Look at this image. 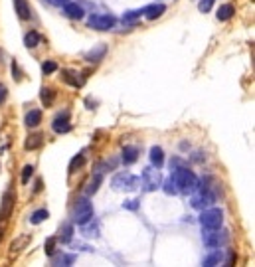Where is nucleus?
<instances>
[{"label": "nucleus", "instance_id": "obj_1", "mask_svg": "<svg viewBox=\"0 0 255 267\" xmlns=\"http://www.w3.org/2000/svg\"><path fill=\"white\" fill-rule=\"evenodd\" d=\"M174 184H176V190L178 192H184V194H192L194 190H198V178L192 170L188 169H176L174 174Z\"/></svg>", "mask_w": 255, "mask_h": 267}, {"label": "nucleus", "instance_id": "obj_2", "mask_svg": "<svg viewBox=\"0 0 255 267\" xmlns=\"http://www.w3.org/2000/svg\"><path fill=\"white\" fill-rule=\"evenodd\" d=\"M139 182H140V178H137L135 174L119 172V174L113 176L111 186H113V190H119V192H133V190L139 188Z\"/></svg>", "mask_w": 255, "mask_h": 267}, {"label": "nucleus", "instance_id": "obj_3", "mask_svg": "<svg viewBox=\"0 0 255 267\" xmlns=\"http://www.w3.org/2000/svg\"><path fill=\"white\" fill-rule=\"evenodd\" d=\"M200 224L204 230H220L224 224V214L218 208H210V210H204L202 216H200Z\"/></svg>", "mask_w": 255, "mask_h": 267}, {"label": "nucleus", "instance_id": "obj_4", "mask_svg": "<svg viewBox=\"0 0 255 267\" xmlns=\"http://www.w3.org/2000/svg\"><path fill=\"white\" fill-rule=\"evenodd\" d=\"M93 218V206L87 198H81L73 206V222L75 224H87Z\"/></svg>", "mask_w": 255, "mask_h": 267}, {"label": "nucleus", "instance_id": "obj_5", "mask_svg": "<svg viewBox=\"0 0 255 267\" xmlns=\"http://www.w3.org/2000/svg\"><path fill=\"white\" fill-rule=\"evenodd\" d=\"M162 184V174L159 169H152V167H146L142 170V188L146 192H152V190H157L161 188Z\"/></svg>", "mask_w": 255, "mask_h": 267}, {"label": "nucleus", "instance_id": "obj_6", "mask_svg": "<svg viewBox=\"0 0 255 267\" xmlns=\"http://www.w3.org/2000/svg\"><path fill=\"white\" fill-rule=\"evenodd\" d=\"M202 240H204V245H208V247H220V245H226L230 236L228 232H218L216 230H206L202 234Z\"/></svg>", "mask_w": 255, "mask_h": 267}, {"label": "nucleus", "instance_id": "obj_7", "mask_svg": "<svg viewBox=\"0 0 255 267\" xmlns=\"http://www.w3.org/2000/svg\"><path fill=\"white\" fill-rule=\"evenodd\" d=\"M89 28H95V30H111L115 26V18L111 14H93L89 20H87Z\"/></svg>", "mask_w": 255, "mask_h": 267}, {"label": "nucleus", "instance_id": "obj_8", "mask_svg": "<svg viewBox=\"0 0 255 267\" xmlns=\"http://www.w3.org/2000/svg\"><path fill=\"white\" fill-rule=\"evenodd\" d=\"M216 202V196L210 192V190H200L198 194L192 196V206L196 210H204V208H208Z\"/></svg>", "mask_w": 255, "mask_h": 267}, {"label": "nucleus", "instance_id": "obj_9", "mask_svg": "<svg viewBox=\"0 0 255 267\" xmlns=\"http://www.w3.org/2000/svg\"><path fill=\"white\" fill-rule=\"evenodd\" d=\"M12 206H14V194L8 190V192H4V196H2V208H0V218H2V220H8V218H10V214H12Z\"/></svg>", "mask_w": 255, "mask_h": 267}, {"label": "nucleus", "instance_id": "obj_10", "mask_svg": "<svg viewBox=\"0 0 255 267\" xmlns=\"http://www.w3.org/2000/svg\"><path fill=\"white\" fill-rule=\"evenodd\" d=\"M52 129H54L56 133H68V131L71 129V125H70V113L64 111L62 115H58V117L54 119V123H52Z\"/></svg>", "mask_w": 255, "mask_h": 267}, {"label": "nucleus", "instance_id": "obj_11", "mask_svg": "<svg viewBox=\"0 0 255 267\" xmlns=\"http://www.w3.org/2000/svg\"><path fill=\"white\" fill-rule=\"evenodd\" d=\"M164 12H166V6H164V4H148L146 8H142V14H144L148 20H157V18H161Z\"/></svg>", "mask_w": 255, "mask_h": 267}, {"label": "nucleus", "instance_id": "obj_12", "mask_svg": "<svg viewBox=\"0 0 255 267\" xmlns=\"http://www.w3.org/2000/svg\"><path fill=\"white\" fill-rule=\"evenodd\" d=\"M64 12L71 20H81L83 18V8L79 4H75V2H66L64 4Z\"/></svg>", "mask_w": 255, "mask_h": 267}, {"label": "nucleus", "instance_id": "obj_13", "mask_svg": "<svg viewBox=\"0 0 255 267\" xmlns=\"http://www.w3.org/2000/svg\"><path fill=\"white\" fill-rule=\"evenodd\" d=\"M121 158H123V163H125V165H133V163H137V158H139V148H137V146H125V148H123Z\"/></svg>", "mask_w": 255, "mask_h": 267}, {"label": "nucleus", "instance_id": "obj_14", "mask_svg": "<svg viewBox=\"0 0 255 267\" xmlns=\"http://www.w3.org/2000/svg\"><path fill=\"white\" fill-rule=\"evenodd\" d=\"M14 8H16V14H18L22 20H28V18L32 16L30 4L26 2V0H14Z\"/></svg>", "mask_w": 255, "mask_h": 267}, {"label": "nucleus", "instance_id": "obj_15", "mask_svg": "<svg viewBox=\"0 0 255 267\" xmlns=\"http://www.w3.org/2000/svg\"><path fill=\"white\" fill-rule=\"evenodd\" d=\"M150 163L155 165L157 169L162 167V163H164V152H162L161 146H152V148H150Z\"/></svg>", "mask_w": 255, "mask_h": 267}, {"label": "nucleus", "instance_id": "obj_16", "mask_svg": "<svg viewBox=\"0 0 255 267\" xmlns=\"http://www.w3.org/2000/svg\"><path fill=\"white\" fill-rule=\"evenodd\" d=\"M105 51H107V48H105L103 44H101V46H97L95 49H91V51L87 53V56H85V60H87V62H99L101 58L105 56Z\"/></svg>", "mask_w": 255, "mask_h": 267}, {"label": "nucleus", "instance_id": "obj_17", "mask_svg": "<svg viewBox=\"0 0 255 267\" xmlns=\"http://www.w3.org/2000/svg\"><path fill=\"white\" fill-rule=\"evenodd\" d=\"M24 121H26V125H28V127H38V125L42 123V111H38V109L28 111Z\"/></svg>", "mask_w": 255, "mask_h": 267}, {"label": "nucleus", "instance_id": "obj_18", "mask_svg": "<svg viewBox=\"0 0 255 267\" xmlns=\"http://www.w3.org/2000/svg\"><path fill=\"white\" fill-rule=\"evenodd\" d=\"M40 99H42V103L46 105V107H49L54 103V99H56V91L52 89V87H44L42 91H40Z\"/></svg>", "mask_w": 255, "mask_h": 267}, {"label": "nucleus", "instance_id": "obj_19", "mask_svg": "<svg viewBox=\"0 0 255 267\" xmlns=\"http://www.w3.org/2000/svg\"><path fill=\"white\" fill-rule=\"evenodd\" d=\"M71 238H73V226L71 224H64L60 228V240H62V243L71 242Z\"/></svg>", "mask_w": 255, "mask_h": 267}, {"label": "nucleus", "instance_id": "obj_20", "mask_svg": "<svg viewBox=\"0 0 255 267\" xmlns=\"http://www.w3.org/2000/svg\"><path fill=\"white\" fill-rule=\"evenodd\" d=\"M222 251H214V253H210L208 257H204V265L206 267H214V265H220L222 263Z\"/></svg>", "mask_w": 255, "mask_h": 267}, {"label": "nucleus", "instance_id": "obj_21", "mask_svg": "<svg viewBox=\"0 0 255 267\" xmlns=\"http://www.w3.org/2000/svg\"><path fill=\"white\" fill-rule=\"evenodd\" d=\"M233 12H235V8H233L232 4H224V6L220 8V12H218V20H220V22H226V20H230V18L233 16Z\"/></svg>", "mask_w": 255, "mask_h": 267}, {"label": "nucleus", "instance_id": "obj_22", "mask_svg": "<svg viewBox=\"0 0 255 267\" xmlns=\"http://www.w3.org/2000/svg\"><path fill=\"white\" fill-rule=\"evenodd\" d=\"M47 218H49V212L42 208V210H36V212L32 214V216H30V222H32V224H42V222L47 220Z\"/></svg>", "mask_w": 255, "mask_h": 267}, {"label": "nucleus", "instance_id": "obj_23", "mask_svg": "<svg viewBox=\"0 0 255 267\" xmlns=\"http://www.w3.org/2000/svg\"><path fill=\"white\" fill-rule=\"evenodd\" d=\"M40 42H42V36H40L38 32H28V34H26V38H24L26 48H36Z\"/></svg>", "mask_w": 255, "mask_h": 267}, {"label": "nucleus", "instance_id": "obj_24", "mask_svg": "<svg viewBox=\"0 0 255 267\" xmlns=\"http://www.w3.org/2000/svg\"><path fill=\"white\" fill-rule=\"evenodd\" d=\"M64 81L66 83H70V85H73V87H81L83 85V81L77 77V73H73V72H64Z\"/></svg>", "mask_w": 255, "mask_h": 267}, {"label": "nucleus", "instance_id": "obj_25", "mask_svg": "<svg viewBox=\"0 0 255 267\" xmlns=\"http://www.w3.org/2000/svg\"><path fill=\"white\" fill-rule=\"evenodd\" d=\"M83 165H85V154L81 152V154H77V156H73V158H71V163H70V172L79 170Z\"/></svg>", "mask_w": 255, "mask_h": 267}, {"label": "nucleus", "instance_id": "obj_26", "mask_svg": "<svg viewBox=\"0 0 255 267\" xmlns=\"http://www.w3.org/2000/svg\"><path fill=\"white\" fill-rule=\"evenodd\" d=\"M140 16H142V10H129V12L123 14V22H125V24H131V22L139 20Z\"/></svg>", "mask_w": 255, "mask_h": 267}, {"label": "nucleus", "instance_id": "obj_27", "mask_svg": "<svg viewBox=\"0 0 255 267\" xmlns=\"http://www.w3.org/2000/svg\"><path fill=\"white\" fill-rule=\"evenodd\" d=\"M42 145V135H32V137H28V141H26V148L28 150H34V148H38Z\"/></svg>", "mask_w": 255, "mask_h": 267}, {"label": "nucleus", "instance_id": "obj_28", "mask_svg": "<svg viewBox=\"0 0 255 267\" xmlns=\"http://www.w3.org/2000/svg\"><path fill=\"white\" fill-rule=\"evenodd\" d=\"M56 243H58V240H56V238H47V240H46V243H44V251H46L47 255H54V251H56Z\"/></svg>", "mask_w": 255, "mask_h": 267}, {"label": "nucleus", "instance_id": "obj_29", "mask_svg": "<svg viewBox=\"0 0 255 267\" xmlns=\"http://www.w3.org/2000/svg\"><path fill=\"white\" fill-rule=\"evenodd\" d=\"M75 261V255H60L54 257V265H71Z\"/></svg>", "mask_w": 255, "mask_h": 267}, {"label": "nucleus", "instance_id": "obj_30", "mask_svg": "<svg viewBox=\"0 0 255 267\" xmlns=\"http://www.w3.org/2000/svg\"><path fill=\"white\" fill-rule=\"evenodd\" d=\"M56 70H58V64H56V62H52V60H49V62H44V64H42V72H44L46 75L54 73Z\"/></svg>", "mask_w": 255, "mask_h": 267}, {"label": "nucleus", "instance_id": "obj_31", "mask_svg": "<svg viewBox=\"0 0 255 267\" xmlns=\"http://www.w3.org/2000/svg\"><path fill=\"white\" fill-rule=\"evenodd\" d=\"M214 2L216 0H200V4H198V8H200V12H210L212 10V6H214Z\"/></svg>", "mask_w": 255, "mask_h": 267}, {"label": "nucleus", "instance_id": "obj_32", "mask_svg": "<svg viewBox=\"0 0 255 267\" xmlns=\"http://www.w3.org/2000/svg\"><path fill=\"white\" fill-rule=\"evenodd\" d=\"M99 184H101V174L97 172V176H95V180L89 184V188H87V196H91V194H95L97 192V188H99Z\"/></svg>", "mask_w": 255, "mask_h": 267}, {"label": "nucleus", "instance_id": "obj_33", "mask_svg": "<svg viewBox=\"0 0 255 267\" xmlns=\"http://www.w3.org/2000/svg\"><path fill=\"white\" fill-rule=\"evenodd\" d=\"M164 192H166V194H176V192H178V190H176V184H174V178H172V176H170V178L164 182Z\"/></svg>", "mask_w": 255, "mask_h": 267}, {"label": "nucleus", "instance_id": "obj_34", "mask_svg": "<svg viewBox=\"0 0 255 267\" xmlns=\"http://www.w3.org/2000/svg\"><path fill=\"white\" fill-rule=\"evenodd\" d=\"M32 172H34V167H32V165H26V167H24V170H22V182H24V184L30 180Z\"/></svg>", "mask_w": 255, "mask_h": 267}, {"label": "nucleus", "instance_id": "obj_35", "mask_svg": "<svg viewBox=\"0 0 255 267\" xmlns=\"http://www.w3.org/2000/svg\"><path fill=\"white\" fill-rule=\"evenodd\" d=\"M6 95H8V91H6V87L0 83V105H2L4 101H6Z\"/></svg>", "mask_w": 255, "mask_h": 267}, {"label": "nucleus", "instance_id": "obj_36", "mask_svg": "<svg viewBox=\"0 0 255 267\" xmlns=\"http://www.w3.org/2000/svg\"><path fill=\"white\" fill-rule=\"evenodd\" d=\"M123 206H125L127 210H137V206H139V204H137V200H129V202H125Z\"/></svg>", "mask_w": 255, "mask_h": 267}, {"label": "nucleus", "instance_id": "obj_37", "mask_svg": "<svg viewBox=\"0 0 255 267\" xmlns=\"http://www.w3.org/2000/svg\"><path fill=\"white\" fill-rule=\"evenodd\" d=\"M66 2H70V0H49V4H54V6H64Z\"/></svg>", "mask_w": 255, "mask_h": 267}, {"label": "nucleus", "instance_id": "obj_38", "mask_svg": "<svg viewBox=\"0 0 255 267\" xmlns=\"http://www.w3.org/2000/svg\"><path fill=\"white\" fill-rule=\"evenodd\" d=\"M0 240H2V230H0Z\"/></svg>", "mask_w": 255, "mask_h": 267}]
</instances>
